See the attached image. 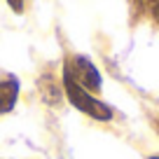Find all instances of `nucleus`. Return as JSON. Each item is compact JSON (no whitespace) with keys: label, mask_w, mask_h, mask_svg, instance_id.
Wrapping results in <instances>:
<instances>
[{"label":"nucleus","mask_w":159,"mask_h":159,"mask_svg":"<svg viewBox=\"0 0 159 159\" xmlns=\"http://www.w3.org/2000/svg\"><path fill=\"white\" fill-rule=\"evenodd\" d=\"M152 159H159V157H152Z\"/></svg>","instance_id":"nucleus-5"},{"label":"nucleus","mask_w":159,"mask_h":159,"mask_svg":"<svg viewBox=\"0 0 159 159\" xmlns=\"http://www.w3.org/2000/svg\"><path fill=\"white\" fill-rule=\"evenodd\" d=\"M63 87H66V96H68V101L77 110L87 112L89 117H94V119H101V122H105V119L112 117V110H110L108 105L101 103V101H96L94 96H89L73 77H70V75H66V73H63Z\"/></svg>","instance_id":"nucleus-1"},{"label":"nucleus","mask_w":159,"mask_h":159,"mask_svg":"<svg viewBox=\"0 0 159 159\" xmlns=\"http://www.w3.org/2000/svg\"><path fill=\"white\" fill-rule=\"evenodd\" d=\"M66 75H70V77L77 82L82 89H101V73L96 70V66L91 63L89 59H84V56H75L73 63H68L63 68Z\"/></svg>","instance_id":"nucleus-2"},{"label":"nucleus","mask_w":159,"mask_h":159,"mask_svg":"<svg viewBox=\"0 0 159 159\" xmlns=\"http://www.w3.org/2000/svg\"><path fill=\"white\" fill-rule=\"evenodd\" d=\"M16 94H19L16 80H5V82H0V112H10V110L14 108Z\"/></svg>","instance_id":"nucleus-3"},{"label":"nucleus","mask_w":159,"mask_h":159,"mask_svg":"<svg viewBox=\"0 0 159 159\" xmlns=\"http://www.w3.org/2000/svg\"><path fill=\"white\" fill-rule=\"evenodd\" d=\"M7 2H10V7L16 12V14H21V12H24V0H7Z\"/></svg>","instance_id":"nucleus-4"}]
</instances>
